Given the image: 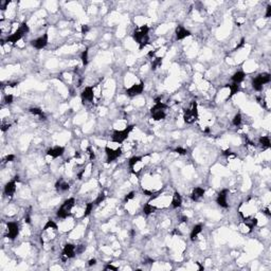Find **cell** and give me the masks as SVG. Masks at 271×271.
I'll return each instance as SVG.
<instances>
[{
    "mask_svg": "<svg viewBox=\"0 0 271 271\" xmlns=\"http://www.w3.org/2000/svg\"><path fill=\"white\" fill-rule=\"evenodd\" d=\"M264 213H265V214H267L268 216H270V215H271V213L269 212V209H265V210H264Z\"/></svg>",
    "mask_w": 271,
    "mask_h": 271,
    "instance_id": "49",
    "label": "cell"
},
{
    "mask_svg": "<svg viewBox=\"0 0 271 271\" xmlns=\"http://www.w3.org/2000/svg\"><path fill=\"white\" fill-rule=\"evenodd\" d=\"M75 205V199L74 198H69V199L65 200L64 203L61 205V208L57 210V217L61 218V219H65V218L69 217L71 214L72 209Z\"/></svg>",
    "mask_w": 271,
    "mask_h": 271,
    "instance_id": "3",
    "label": "cell"
},
{
    "mask_svg": "<svg viewBox=\"0 0 271 271\" xmlns=\"http://www.w3.org/2000/svg\"><path fill=\"white\" fill-rule=\"evenodd\" d=\"M81 58H82V61H83V65H84V66L88 65V49H86V50L84 51L83 53H82Z\"/></svg>",
    "mask_w": 271,
    "mask_h": 271,
    "instance_id": "33",
    "label": "cell"
},
{
    "mask_svg": "<svg viewBox=\"0 0 271 271\" xmlns=\"http://www.w3.org/2000/svg\"><path fill=\"white\" fill-rule=\"evenodd\" d=\"M243 44H245V39H243H243H242V41H240V44H238V46H237V47H236V49H239V48H240V47H243Z\"/></svg>",
    "mask_w": 271,
    "mask_h": 271,
    "instance_id": "48",
    "label": "cell"
},
{
    "mask_svg": "<svg viewBox=\"0 0 271 271\" xmlns=\"http://www.w3.org/2000/svg\"><path fill=\"white\" fill-rule=\"evenodd\" d=\"M30 29H29V26L26 23V22H22V23L19 26V28L16 30V31L14 32L13 34H11V35H9L6 38V43H11V44H16L18 43L19 40L23 37L24 35H26L27 33H29Z\"/></svg>",
    "mask_w": 271,
    "mask_h": 271,
    "instance_id": "2",
    "label": "cell"
},
{
    "mask_svg": "<svg viewBox=\"0 0 271 271\" xmlns=\"http://www.w3.org/2000/svg\"><path fill=\"white\" fill-rule=\"evenodd\" d=\"M76 254V247L72 243H67L63 249V260H67L69 258H73Z\"/></svg>",
    "mask_w": 271,
    "mask_h": 271,
    "instance_id": "10",
    "label": "cell"
},
{
    "mask_svg": "<svg viewBox=\"0 0 271 271\" xmlns=\"http://www.w3.org/2000/svg\"><path fill=\"white\" fill-rule=\"evenodd\" d=\"M181 205H182V197L179 193L176 192L173 195V198H171V207L174 209L180 208Z\"/></svg>",
    "mask_w": 271,
    "mask_h": 271,
    "instance_id": "19",
    "label": "cell"
},
{
    "mask_svg": "<svg viewBox=\"0 0 271 271\" xmlns=\"http://www.w3.org/2000/svg\"><path fill=\"white\" fill-rule=\"evenodd\" d=\"M93 205H94V202H89L86 205V209H85V212H84V215L83 217H87L89 214L91 213V211L93 210Z\"/></svg>",
    "mask_w": 271,
    "mask_h": 271,
    "instance_id": "31",
    "label": "cell"
},
{
    "mask_svg": "<svg viewBox=\"0 0 271 271\" xmlns=\"http://www.w3.org/2000/svg\"><path fill=\"white\" fill-rule=\"evenodd\" d=\"M243 223L249 229V232H251L252 229L257 225V219L256 218H243Z\"/></svg>",
    "mask_w": 271,
    "mask_h": 271,
    "instance_id": "22",
    "label": "cell"
},
{
    "mask_svg": "<svg viewBox=\"0 0 271 271\" xmlns=\"http://www.w3.org/2000/svg\"><path fill=\"white\" fill-rule=\"evenodd\" d=\"M6 230H7V237L10 238V239H15V238L18 236L19 234V226L17 222H13V221H11V222H7L6 225Z\"/></svg>",
    "mask_w": 271,
    "mask_h": 271,
    "instance_id": "11",
    "label": "cell"
},
{
    "mask_svg": "<svg viewBox=\"0 0 271 271\" xmlns=\"http://www.w3.org/2000/svg\"><path fill=\"white\" fill-rule=\"evenodd\" d=\"M89 32V27L87 24H83L82 26V34H87Z\"/></svg>",
    "mask_w": 271,
    "mask_h": 271,
    "instance_id": "40",
    "label": "cell"
},
{
    "mask_svg": "<svg viewBox=\"0 0 271 271\" xmlns=\"http://www.w3.org/2000/svg\"><path fill=\"white\" fill-rule=\"evenodd\" d=\"M157 210V208L155 207V205H150V203H146L145 205H144L143 208V212L145 215H150L151 213H154L155 211Z\"/></svg>",
    "mask_w": 271,
    "mask_h": 271,
    "instance_id": "28",
    "label": "cell"
},
{
    "mask_svg": "<svg viewBox=\"0 0 271 271\" xmlns=\"http://www.w3.org/2000/svg\"><path fill=\"white\" fill-rule=\"evenodd\" d=\"M93 99H94V91H93V87H86L85 89L83 90V92H82V101H83V103H85V102H93Z\"/></svg>",
    "mask_w": 271,
    "mask_h": 271,
    "instance_id": "13",
    "label": "cell"
},
{
    "mask_svg": "<svg viewBox=\"0 0 271 271\" xmlns=\"http://www.w3.org/2000/svg\"><path fill=\"white\" fill-rule=\"evenodd\" d=\"M16 192V180L9 181L4 186V194L9 197H12L14 195V193Z\"/></svg>",
    "mask_w": 271,
    "mask_h": 271,
    "instance_id": "17",
    "label": "cell"
},
{
    "mask_svg": "<svg viewBox=\"0 0 271 271\" xmlns=\"http://www.w3.org/2000/svg\"><path fill=\"white\" fill-rule=\"evenodd\" d=\"M198 119V110H197V103L192 102L191 108L185 109L183 113V120L188 124H193Z\"/></svg>",
    "mask_w": 271,
    "mask_h": 271,
    "instance_id": "7",
    "label": "cell"
},
{
    "mask_svg": "<svg viewBox=\"0 0 271 271\" xmlns=\"http://www.w3.org/2000/svg\"><path fill=\"white\" fill-rule=\"evenodd\" d=\"M10 126H11V125H10V124H2V126H1V130L4 133V131H6L7 129L10 128Z\"/></svg>",
    "mask_w": 271,
    "mask_h": 271,
    "instance_id": "45",
    "label": "cell"
},
{
    "mask_svg": "<svg viewBox=\"0 0 271 271\" xmlns=\"http://www.w3.org/2000/svg\"><path fill=\"white\" fill-rule=\"evenodd\" d=\"M141 160H142V157H138V156H133V157H131L130 159H129L128 165H129V167H130V170H133V168L136 167L137 164H138L139 162H141Z\"/></svg>",
    "mask_w": 271,
    "mask_h": 271,
    "instance_id": "26",
    "label": "cell"
},
{
    "mask_svg": "<svg viewBox=\"0 0 271 271\" xmlns=\"http://www.w3.org/2000/svg\"><path fill=\"white\" fill-rule=\"evenodd\" d=\"M49 43V36L47 33H44V35L39 36L38 38L34 39V40L31 41L32 46L34 47L35 49H37V50H41V49L46 48V46Z\"/></svg>",
    "mask_w": 271,
    "mask_h": 271,
    "instance_id": "9",
    "label": "cell"
},
{
    "mask_svg": "<svg viewBox=\"0 0 271 271\" xmlns=\"http://www.w3.org/2000/svg\"><path fill=\"white\" fill-rule=\"evenodd\" d=\"M30 113H32L33 114V116H39V119H40V120H46V116H44V111L41 110L40 108H37V107H33V108H31L30 109Z\"/></svg>",
    "mask_w": 271,
    "mask_h": 271,
    "instance_id": "23",
    "label": "cell"
},
{
    "mask_svg": "<svg viewBox=\"0 0 271 271\" xmlns=\"http://www.w3.org/2000/svg\"><path fill=\"white\" fill-rule=\"evenodd\" d=\"M105 197H106L105 193H101L100 195L98 196V198H96V199L94 200V205H100V203L103 202L104 199H105Z\"/></svg>",
    "mask_w": 271,
    "mask_h": 271,
    "instance_id": "34",
    "label": "cell"
},
{
    "mask_svg": "<svg viewBox=\"0 0 271 271\" xmlns=\"http://www.w3.org/2000/svg\"><path fill=\"white\" fill-rule=\"evenodd\" d=\"M223 155H225V156H234V153H233V151H231L230 150H227L223 151Z\"/></svg>",
    "mask_w": 271,
    "mask_h": 271,
    "instance_id": "47",
    "label": "cell"
},
{
    "mask_svg": "<svg viewBox=\"0 0 271 271\" xmlns=\"http://www.w3.org/2000/svg\"><path fill=\"white\" fill-rule=\"evenodd\" d=\"M227 194H228V190L227 188H225V190H222L221 192L217 195V198H216V202L218 203V205H220V207L227 209L229 207L228 205V201H227Z\"/></svg>",
    "mask_w": 271,
    "mask_h": 271,
    "instance_id": "15",
    "label": "cell"
},
{
    "mask_svg": "<svg viewBox=\"0 0 271 271\" xmlns=\"http://www.w3.org/2000/svg\"><path fill=\"white\" fill-rule=\"evenodd\" d=\"M65 153V147L63 146H54V147H51L47 150V155L50 156L53 159H56L58 157H61Z\"/></svg>",
    "mask_w": 271,
    "mask_h": 271,
    "instance_id": "14",
    "label": "cell"
},
{
    "mask_svg": "<svg viewBox=\"0 0 271 271\" xmlns=\"http://www.w3.org/2000/svg\"><path fill=\"white\" fill-rule=\"evenodd\" d=\"M270 81H271V75L269 73L264 72V73H260L258 74L257 76H255L254 79L252 81V87L254 90L260 91L263 89V86L270 83Z\"/></svg>",
    "mask_w": 271,
    "mask_h": 271,
    "instance_id": "5",
    "label": "cell"
},
{
    "mask_svg": "<svg viewBox=\"0 0 271 271\" xmlns=\"http://www.w3.org/2000/svg\"><path fill=\"white\" fill-rule=\"evenodd\" d=\"M205 195V190L202 188H195L191 194V198L193 201H199Z\"/></svg>",
    "mask_w": 271,
    "mask_h": 271,
    "instance_id": "18",
    "label": "cell"
},
{
    "mask_svg": "<svg viewBox=\"0 0 271 271\" xmlns=\"http://www.w3.org/2000/svg\"><path fill=\"white\" fill-rule=\"evenodd\" d=\"M104 269H105V270H114V271H116V270H118V268L114 267V266H112L111 264H108L107 266H105V267H104Z\"/></svg>",
    "mask_w": 271,
    "mask_h": 271,
    "instance_id": "42",
    "label": "cell"
},
{
    "mask_svg": "<svg viewBox=\"0 0 271 271\" xmlns=\"http://www.w3.org/2000/svg\"><path fill=\"white\" fill-rule=\"evenodd\" d=\"M13 95L12 94H6V96H4V102H6V104H12L13 103Z\"/></svg>",
    "mask_w": 271,
    "mask_h": 271,
    "instance_id": "36",
    "label": "cell"
},
{
    "mask_svg": "<svg viewBox=\"0 0 271 271\" xmlns=\"http://www.w3.org/2000/svg\"><path fill=\"white\" fill-rule=\"evenodd\" d=\"M271 16V6H267V11H266V18H269Z\"/></svg>",
    "mask_w": 271,
    "mask_h": 271,
    "instance_id": "44",
    "label": "cell"
},
{
    "mask_svg": "<svg viewBox=\"0 0 271 271\" xmlns=\"http://www.w3.org/2000/svg\"><path fill=\"white\" fill-rule=\"evenodd\" d=\"M133 125H129L126 128L122 129V130H114L112 136H111L112 142L119 143V144L123 143L124 141L128 138L129 133H130V131L133 130Z\"/></svg>",
    "mask_w": 271,
    "mask_h": 271,
    "instance_id": "6",
    "label": "cell"
},
{
    "mask_svg": "<svg viewBox=\"0 0 271 271\" xmlns=\"http://www.w3.org/2000/svg\"><path fill=\"white\" fill-rule=\"evenodd\" d=\"M133 197H135V192H130L129 194H127V195H126V197H125V200H126V201H128V200L133 199Z\"/></svg>",
    "mask_w": 271,
    "mask_h": 271,
    "instance_id": "43",
    "label": "cell"
},
{
    "mask_svg": "<svg viewBox=\"0 0 271 271\" xmlns=\"http://www.w3.org/2000/svg\"><path fill=\"white\" fill-rule=\"evenodd\" d=\"M87 154L89 155V159L90 160H94V158H95V155H94V151L91 147H88L87 148Z\"/></svg>",
    "mask_w": 271,
    "mask_h": 271,
    "instance_id": "35",
    "label": "cell"
},
{
    "mask_svg": "<svg viewBox=\"0 0 271 271\" xmlns=\"http://www.w3.org/2000/svg\"><path fill=\"white\" fill-rule=\"evenodd\" d=\"M105 154H106V157H107L106 161H107V163H110V162H113L114 160H116V159L122 155V150L120 147L113 150V148H110L109 146H106Z\"/></svg>",
    "mask_w": 271,
    "mask_h": 271,
    "instance_id": "8",
    "label": "cell"
},
{
    "mask_svg": "<svg viewBox=\"0 0 271 271\" xmlns=\"http://www.w3.org/2000/svg\"><path fill=\"white\" fill-rule=\"evenodd\" d=\"M15 159V156L14 155H7L6 158H4V162H11V161H13Z\"/></svg>",
    "mask_w": 271,
    "mask_h": 271,
    "instance_id": "41",
    "label": "cell"
},
{
    "mask_svg": "<svg viewBox=\"0 0 271 271\" xmlns=\"http://www.w3.org/2000/svg\"><path fill=\"white\" fill-rule=\"evenodd\" d=\"M95 264H96V260H95V258H91V260L88 262V266H89V267H91V266H94Z\"/></svg>",
    "mask_w": 271,
    "mask_h": 271,
    "instance_id": "46",
    "label": "cell"
},
{
    "mask_svg": "<svg viewBox=\"0 0 271 271\" xmlns=\"http://www.w3.org/2000/svg\"><path fill=\"white\" fill-rule=\"evenodd\" d=\"M161 65H162V57H156L153 61V64H151V69L156 70L159 67H161Z\"/></svg>",
    "mask_w": 271,
    "mask_h": 271,
    "instance_id": "30",
    "label": "cell"
},
{
    "mask_svg": "<svg viewBox=\"0 0 271 271\" xmlns=\"http://www.w3.org/2000/svg\"><path fill=\"white\" fill-rule=\"evenodd\" d=\"M176 153H178L179 155H186V153H188V150H185V148H182V147H177L175 150Z\"/></svg>",
    "mask_w": 271,
    "mask_h": 271,
    "instance_id": "37",
    "label": "cell"
},
{
    "mask_svg": "<svg viewBox=\"0 0 271 271\" xmlns=\"http://www.w3.org/2000/svg\"><path fill=\"white\" fill-rule=\"evenodd\" d=\"M150 28L148 26H141L139 29H137L133 34V38L139 44V49L142 50L144 47H146L150 41V36H148Z\"/></svg>",
    "mask_w": 271,
    "mask_h": 271,
    "instance_id": "1",
    "label": "cell"
},
{
    "mask_svg": "<svg viewBox=\"0 0 271 271\" xmlns=\"http://www.w3.org/2000/svg\"><path fill=\"white\" fill-rule=\"evenodd\" d=\"M55 188H57V190H59V191H68L69 190V188H70V185H69V183H67V182H65V181H63V180H58L56 182V184H55Z\"/></svg>",
    "mask_w": 271,
    "mask_h": 271,
    "instance_id": "27",
    "label": "cell"
},
{
    "mask_svg": "<svg viewBox=\"0 0 271 271\" xmlns=\"http://www.w3.org/2000/svg\"><path fill=\"white\" fill-rule=\"evenodd\" d=\"M242 121H243V119H242V114H240V113L235 114L234 119H233V125H235V126H239L240 124H242Z\"/></svg>",
    "mask_w": 271,
    "mask_h": 271,
    "instance_id": "32",
    "label": "cell"
},
{
    "mask_svg": "<svg viewBox=\"0 0 271 271\" xmlns=\"http://www.w3.org/2000/svg\"><path fill=\"white\" fill-rule=\"evenodd\" d=\"M49 229H52V230H57V225L55 223V221L52 220V219H49L48 221L46 222V225L44 226V231H48Z\"/></svg>",
    "mask_w": 271,
    "mask_h": 271,
    "instance_id": "29",
    "label": "cell"
},
{
    "mask_svg": "<svg viewBox=\"0 0 271 271\" xmlns=\"http://www.w3.org/2000/svg\"><path fill=\"white\" fill-rule=\"evenodd\" d=\"M245 78H246L245 72H243V71H237V72H235V73L233 74L231 79H232V82L234 84H240L243 79H245Z\"/></svg>",
    "mask_w": 271,
    "mask_h": 271,
    "instance_id": "20",
    "label": "cell"
},
{
    "mask_svg": "<svg viewBox=\"0 0 271 271\" xmlns=\"http://www.w3.org/2000/svg\"><path fill=\"white\" fill-rule=\"evenodd\" d=\"M176 38H177V40H182V39L186 38V37L191 36V32L188 31V30H186L183 26H178L177 28H176Z\"/></svg>",
    "mask_w": 271,
    "mask_h": 271,
    "instance_id": "16",
    "label": "cell"
},
{
    "mask_svg": "<svg viewBox=\"0 0 271 271\" xmlns=\"http://www.w3.org/2000/svg\"><path fill=\"white\" fill-rule=\"evenodd\" d=\"M239 86H240L239 84H234V83L231 84V85H227L228 88L230 89V94H229L228 99H231L234 94H236L239 91Z\"/></svg>",
    "mask_w": 271,
    "mask_h": 271,
    "instance_id": "24",
    "label": "cell"
},
{
    "mask_svg": "<svg viewBox=\"0 0 271 271\" xmlns=\"http://www.w3.org/2000/svg\"><path fill=\"white\" fill-rule=\"evenodd\" d=\"M10 1H0V9L2 10V11H4V10L6 9V6H9Z\"/></svg>",
    "mask_w": 271,
    "mask_h": 271,
    "instance_id": "38",
    "label": "cell"
},
{
    "mask_svg": "<svg viewBox=\"0 0 271 271\" xmlns=\"http://www.w3.org/2000/svg\"><path fill=\"white\" fill-rule=\"evenodd\" d=\"M166 108H167V105H166V104L162 103V102L156 101V104L150 109V113H151V116H153L154 120L155 121L164 120L166 116V113L164 110H165Z\"/></svg>",
    "mask_w": 271,
    "mask_h": 271,
    "instance_id": "4",
    "label": "cell"
},
{
    "mask_svg": "<svg viewBox=\"0 0 271 271\" xmlns=\"http://www.w3.org/2000/svg\"><path fill=\"white\" fill-rule=\"evenodd\" d=\"M86 249V247L84 245H79V246H76V253H82L84 252Z\"/></svg>",
    "mask_w": 271,
    "mask_h": 271,
    "instance_id": "39",
    "label": "cell"
},
{
    "mask_svg": "<svg viewBox=\"0 0 271 271\" xmlns=\"http://www.w3.org/2000/svg\"><path fill=\"white\" fill-rule=\"evenodd\" d=\"M143 90H144V83L141 82V83L135 84V85L129 87L128 89H126V94H127L128 96H130V98H133V96L139 95V94L142 93Z\"/></svg>",
    "mask_w": 271,
    "mask_h": 271,
    "instance_id": "12",
    "label": "cell"
},
{
    "mask_svg": "<svg viewBox=\"0 0 271 271\" xmlns=\"http://www.w3.org/2000/svg\"><path fill=\"white\" fill-rule=\"evenodd\" d=\"M201 231H202V226L201 225H196L195 227H194L192 229V231H191V234H190V238L192 242H195L196 239H197L198 235L201 233Z\"/></svg>",
    "mask_w": 271,
    "mask_h": 271,
    "instance_id": "21",
    "label": "cell"
},
{
    "mask_svg": "<svg viewBox=\"0 0 271 271\" xmlns=\"http://www.w3.org/2000/svg\"><path fill=\"white\" fill-rule=\"evenodd\" d=\"M258 142L263 146V148H269L270 147V138L268 136H263L258 139Z\"/></svg>",
    "mask_w": 271,
    "mask_h": 271,
    "instance_id": "25",
    "label": "cell"
}]
</instances>
